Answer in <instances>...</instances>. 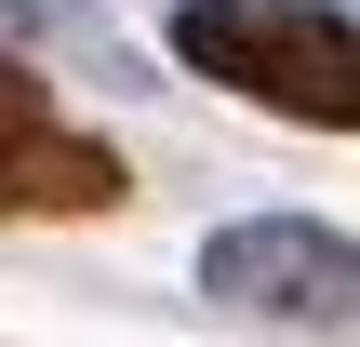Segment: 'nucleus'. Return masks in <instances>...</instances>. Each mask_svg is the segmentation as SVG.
<instances>
[{
    "mask_svg": "<svg viewBox=\"0 0 360 347\" xmlns=\"http://www.w3.org/2000/svg\"><path fill=\"white\" fill-rule=\"evenodd\" d=\"M174 67L227 80L267 120L360 134V13L347 0H174Z\"/></svg>",
    "mask_w": 360,
    "mask_h": 347,
    "instance_id": "f257e3e1",
    "label": "nucleus"
},
{
    "mask_svg": "<svg viewBox=\"0 0 360 347\" xmlns=\"http://www.w3.org/2000/svg\"><path fill=\"white\" fill-rule=\"evenodd\" d=\"M200 294L267 334H360V241L321 214H240L200 241Z\"/></svg>",
    "mask_w": 360,
    "mask_h": 347,
    "instance_id": "f03ea898",
    "label": "nucleus"
},
{
    "mask_svg": "<svg viewBox=\"0 0 360 347\" xmlns=\"http://www.w3.org/2000/svg\"><path fill=\"white\" fill-rule=\"evenodd\" d=\"M120 201H134L120 147L80 134V120H53L40 67L0 53V227H27V214H120Z\"/></svg>",
    "mask_w": 360,
    "mask_h": 347,
    "instance_id": "7ed1b4c3",
    "label": "nucleus"
},
{
    "mask_svg": "<svg viewBox=\"0 0 360 347\" xmlns=\"http://www.w3.org/2000/svg\"><path fill=\"white\" fill-rule=\"evenodd\" d=\"M0 13H13V0H0Z\"/></svg>",
    "mask_w": 360,
    "mask_h": 347,
    "instance_id": "20e7f679",
    "label": "nucleus"
},
{
    "mask_svg": "<svg viewBox=\"0 0 360 347\" xmlns=\"http://www.w3.org/2000/svg\"><path fill=\"white\" fill-rule=\"evenodd\" d=\"M347 13H360V0H347Z\"/></svg>",
    "mask_w": 360,
    "mask_h": 347,
    "instance_id": "39448f33",
    "label": "nucleus"
}]
</instances>
